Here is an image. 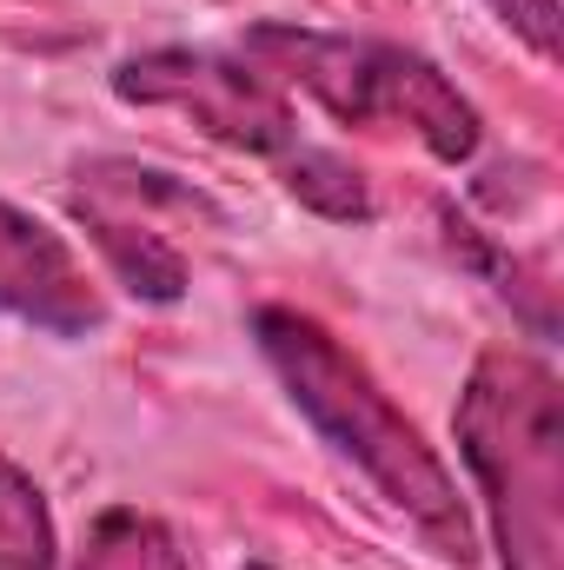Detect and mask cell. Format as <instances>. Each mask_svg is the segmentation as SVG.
Here are the masks:
<instances>
[{"label":"cell","mask_w":564,"mask_h":570,"mask_svg":"<svg viewBox=\"0 0 564 570\" xmlns=\"http://www.w3.org/2000/svg\"><path fill=\"white\" fill-rule=\"evenodd\" d=\"M246 570H273V564H246Z\"/></svg>","instance_id":"8fae6325"},{"label":"cell","mask_w":564,"mask_h":570,"mask_svg":"<svg viewBox=\"0 0 564 570\" xmlns=\"http://www.w3.org/2000/svg\"><path fill=\"white\" fill-rule=\"evenodd\" d=\"M280 179L299 206H312V213H325V219H372V186H366V173H359L346 153H332V146L305 140L280 166Z\"/></svg>","instance_id":"52a82bcc"},{"label":"cell","mask_w":564,"mask_h":570,"mask_svg":"<svg viewBox=\"0 0 564 570\" xmlns=\"http://www.w3.org/2000/svg\"><path fill=\"white\" fill-rule=\"evenodd\" d=\"M458 451L505 570H564V392L532 352H485L458 399Z\"/></svg>","instance_id":"7a4b0ae2"},{"label":"cell","mask_w":564,"mask_h":570,"mask_svg":"<svg viewBox=\"0 0 564 570\" xmlns=\"http://www.w3.org/2000/svg\"><path fill=\"white\" fill-rule=\"evenodd\" d=\"M253 338H260L266 365L280 372L285 399L312 419V431L339 458H352V471H366L392 511H406L419 524L438 558L471 564L478 544H471V518H465V498H458L445 458L386 399V385L366 372V358H352L312 312H292V305H260Z\"/></svg>","instance_id":"6da1fadb"},{"label":"cell","mask_w":564,"mask_h":570,"mask_svg":"<svg viewBox=\"0 0 564 570\" xmlns=\"http://www.w3.org/2000/svg\"><path fill=\"white\" fill-rule=\"evenodd\" d=\"M54 518H47V498L40 484L0 458V570H54Z\"/></svg>","instance_id":"ba28073f"},{"label":"cell","mask_w":564,"mask_h":570,"mask_svg":"<svg viewBox=\"0 0 564 570\" xmlns=\"http://www.w3.org/2000/svg\"><path fill=\"white\" fill-rule=\"evenodd\" d=\"M0 312L40 325L54 338H87L107 325L100 285L87 279L74 246L7 199H0Z\"/></svg>","instance_id":"8992f818"},{"label":"cell","mask_w":564,"mask_h":570,"mask_svg":"<svg viewBox=\"0 0 564 570\" xmlns=\"http://www.w3.org/2000/svg\"><path fill=\"white\" fill-rule=\"evenodd\" d=\"M114 94L127 107H173L186 114L206 140L240 146V153H260L285 166L299 146H305V127L292 114L280 87L240 60V53H213V47H153V53H134L114 67Z\"/></svg>","instance_id":"277c9868"},{"label":"cell","mask_w":564,"mask_h":570,"mask_svg":"<svg viewBox=\"0 0 564 570\" xmlns=\"http://www.w3.org/2000/svg\"><path fill=\"white\" fill-rule=\"evenodd\" d=\"M74 219L114 266V279L146 305H173L186 292V253L146 219V166L134 159H100L74 186Z\"/></svg>","instance_id":"5b68a950"},{"label":"cell","mask_w":564,"mask_h":570,"mask_svg":"<svg viewBox=\"0 0 564 570\" xmlns=\"http://www.w3.org/2000/svg\"><path fill=\"white\" fill-rule=\"evenodd\" d=\"M492 7H498V13H505L538 53H545V60L558 53V7H552V0H492Z\"/></svg>","instance_id":"30bf717a"},{"label":"cell","mask_w":564,"mask_h":570,"mask_svg":"<svg viewBox=\"0 0 564 570\" xmlns=\"http://www.w3.org/2000/svg\"><path fill=\"white\" fill-rule=\"evenodd\" d=\"M80 570H186L173 531L146 511H107L80 551Z\"/></svg>","instance_id":"9c48e42d"},{"label":"cell","mask_w":564,"mask_h":570,"mask_svg":"<svg viewBox=\"0 0 564 570\" xmlns=\"http://www.w3.org/2000/svg\"><path fill=\"white\" fill-rule=\"evenodd\" d=\"M240 60H253L273 87L285 80V87L312 94L346 127H406V134H419L425 153H438L445 166L478 153L471 100L412 47L266 20L240 40Z\"/></svg>","instance_id":"3957f363"}]
</instances>
